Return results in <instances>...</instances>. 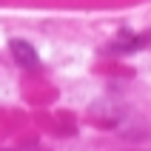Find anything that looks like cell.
Returning <instances> with one entry per match:
<instances>
[{"label":"cell","mask_w":151,"mask_h":151,"mask_svg":"<svg viewBox=\"0 0 151 151\" xmlns=\"http://www.w3.org/2000/svg\"><path fill=\"white\" fill-rule=\"evenodd\" d=\"M9 51H12V57H14L17 66H23V68H37V66H40V54L34 51L32 43L12 40V43H9Z\"/></svg>","instance_id":"obj_1"},{"label":"cell","mask_w":151,"mask_h":151,"mask_svg":"<svg viewBox=\"0 0 151 151\" xmlns=\"http://www.w3.org/2000/svg\"><path fill=\"white\" fill-rule=\"evenodd\" d=\"M151 43V34H143V37H131V40H117L111 49L114 51H134V49H143Z\"/></svg>","instance_id":"obj_2"}]
</instances>
